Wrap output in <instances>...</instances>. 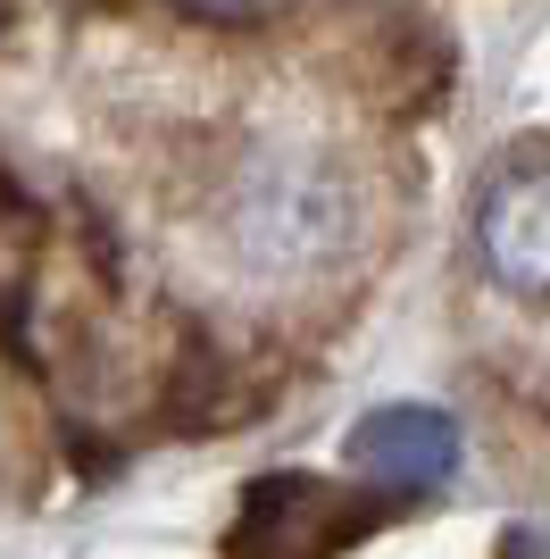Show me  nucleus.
I'll list each match as a JSON object with an SVG mask.
<instances>
[{"instance_id":"f257e3e1","label":"nucleus","mask_w":550,"mask_h":559,"mask_svg":"<svg viewBox=\"0 0 550 559\" xmlns=\"http://www.w3.org/2000/svg\"><path fill=\"white\" fill-rule=\"evenodd\" d=\"M359 226V185L343 167L309 151V142H275L242 167L234 185V210H226V234L234 251L251 259L259 276H309L350 242Z\"/></svg>"},{"instance_id":"f03ea898","label":"nucleus","mask_w":550,"mask_h":559,"mask_svg":"<svg viewBox=\"0 0 550 559\" xmlns=\"http://www.w3.org/2000/svg\"><path fill=\"white\" fill-rule=\"evenodd\" d=\"M367 526H375V501H359V492H334L318 476H267L234 518L226 559H325L359 543Z\"/></svg>"},{"instance_id":"7ed1b4c3","label":"nucleus","mask_w":550,"mask_h":559,"mask_svg":"<svg viewBox=\"0 0 550 559\" xmlns=\"http://www.w3.org/2000/svg\"><path fill=\"white\" fill-rule=\"evenodd\" d=\"M476 259L509 301H550V167H509L483 185Z\"/></svg>"},{"instance_id":"20e7f679","label":"nucleus","mask_w":550,"mask_h":559,"mask_svg":"<svg viewBox=\"0 0 550 559\" xmlns=\"http://www.w3.org/2000/svg\"><path fill=\"white\" fill-rule=\"evenodd\" d=\"M350 467L375 476L384 501H400V492H434V485H451V467H458V426L442 418V409H426V401L367 409V418L350 426Z\"/></svg>"},{"instance_id":"39448f33","label":"nucleus","mask_w":550,"mask_h":559,"mask_svg":"<svg viewBox=\"0 0 550 559\" xmlns=\"http://www.w3.org/2000/svg\"><path fill=\"white\" fill-rule=\"evenodd\" d=\"M201 17H267V9H284V0H192Z\"/></svg>"}]
</instances>
